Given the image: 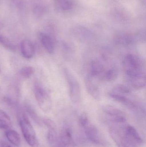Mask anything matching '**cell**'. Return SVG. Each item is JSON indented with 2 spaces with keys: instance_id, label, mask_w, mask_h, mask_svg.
Returning a JSON list of instances; mask_svg holds the SVG:
<instances>
[{
  "instance_id": "cell-1",
  "label": "cell",
  "mask_w": 146,
  "mask_h": 147,
  "mask_svg": "<svg viewBox=\"0 0 146 147\" xmlns=\"http://www.w3.org/2000/svg\"><path fill=\"white\" fill-rule=\"evenodd\" d=\"M79 120L85 130L87 137L91 142L97 145H105L106 142L103 136L98 129L91 123L86 114L84 113L81 114L80 116Z\"/></svg>"
},
{
  "instance_id": "cell-2",
  "label": "cell",
  "mask_w": 146,
  "mask_h": 147,
  "mask_svg": "<svg viewBox=\"0 0 146 147\" xmlns=\"http://www.w3.org/2000/svg\"><path fill=\"white\" fill-rule=\"evenodd\" d=\"M123 67L125 73L129 78L145 73L142 59L135 54H128L125 57Z\"/></svg>"
},
{
  "instance_id": "cell-3",
  "label": "cell",
  "mask_w": 146,
  "mask_h": 147,
  "mask_svg": "<svg viewBox=\"0 0 146 147\" xmlns=\"http://www.w3.org/2000/svg\"><path fill=\"white\" fill-rule=\"evenodd\" d=\"M19 124L24 138L27 144L31 147H38V140L31 122L25 115L20 117Z\"/></svg>"
},
{
  "instance_id": "cell-4",
  "label": "cell",
  "mask_w": 146,
  "mask_h": 147,
  "mask_svg": "<svg viewBox=\"0 0 146 147\" xmlns=\"http://www.w3.org/2000/svg\"><path fill=\"white\" fill-rule=\"evenodd\" d=\"M65 78L69 86V97L73 103L79 102L81 97V90L78 80L67 69L64 70Z\"/></svg>"
},
{
  "instance_id": "cell-5",
  "label": "cell",
  "mask_w": 146,
  "mask_h": 147,
  "mask_svg": "<svg viewBox=\"0 0 146 147\" xmlns=\"http://www.w3.org/2000/svg\"><path fill=\"white\" fill-rule=\"evenodd\" d=\"M34 94L40 109L44 112L49 111L52 106V102L47 92L41 86H37L35 87Z\"/></svg>"
},
{
  "instance_id": "cell-6",
  "label": "cell",
  "mask_w": 146,
  "mask_h": 147,
  "mask_svg": "<svg viewBox=\"0 0 146 147\" xmlns=\"http://www.w3.org/2000/svg\"><path fill=\"white\" fill-rule=\"evenodd\" d=\"M123 136L129 147H138L143 143V140L136 129L131 125L127 126Z\"/></svg>"
},
{
  "instance_id": "cell-7",
  "label": "cell",
  "mask_w": 146,
  "mask_h": 147,
  "mask_svg": "<svg viewBox=\"0 0 146 147\" xmlns=\"http://www.w3.org/2000/svg\"><path fill=\"white\" fill-rule=\"evenodd\" d=\"M55 146L56 147H75L72 133L69 129L65 128L63 130Z\"/></svg>"
},
{
  "instance_id": "cell-8",
  "label": "cell",
  "mask_w": 146,
  "mask_h": 147,
  "mask_svg": "<svg viewBox=\"0 0 146 147\" xmlns=\"http://www.w3.org/2000/svg\"><path fill=\"white\" fill-rule=\"evenodd\" d=\"M93 78L88 75L85 79V85L87 90L91 96L95 100H100L101 93L99 88L93 81Z\"/></svg>"
},
{
  "instance_id": "cell-9",
  "label": "cell",
  "mask_w": 146,
  "mask_h": 147,
  "mask_svg": "<svg viewBox=\"0 0 146 147\" xmlns=\"http://www.w3.org/2000/svg\"><path fill=\"white\" fill-rule=\"evenodd\" d=\"M114 41L118 45L127 47L133 45L136 41V39L129 34L119 33L115 36Z\"/></svg>"
},
{
  "instance_id": "cell-10",
  "label": "cell",
  "mask_w": 146,
  "mask_h": 147,
  "mask_svg": "<svg viewBox=\"0 0 146 147\" xmlns=\"http://www.w3.org/2000/svg\"><path fill=\"white\" fill-rule=\"evenodd\" d=\"M44 122L48 129L47 138L49 142L51 145L56 146L58 137L57 136L55 124L50 119H45Z\"/></svg>"
},
{
  "instance_id": "cell-11",
  "label": "cell",
  "mask_w": 146,
  "mask_h": 147,
  "mask_svg": "<svg viewBox=\"0 0 146 147\" xmlns=\"http://www.w3.org/2000/svg\"><path fill=\"white\" fill-rule=\"evenodd\" d=\"M21 50L22 56L26 59H31L34 54V46L31 41L24 40L21 44Z\"/></svg>"
},
{
  "instance_id": "cell-12",
  "label": "cell",
  "mask_w": 146,
  "mask_h": 147,
  "mask_svg": "<svg viewBox=\"0 0 146 147\" xmlns=\"http://www.w3.org/2000/svg\"><path fill=\"white\" fill-rule=\"evenodd\" d=\"M104 71V67L101 62L98 60H93L90 63L88 75L94 78L102 74Z\"/></svg>"
},
{
  "instance_id": "cell-13",
  "label": "cell",
  "mask_w": 146,
  "mask_h": 147,
  "mask_svg": "<svg viewBox=\"0 0 146 147\" xmlns=\"http://www.w3.org/2000/svg\"><path fill=\"white\" fill-rule=\"evenodd\" d=\"M131 85L136 90H141L146 86L145 74L143 73L129 78Z\"/></svg>"
},
{
  "instance_id": "cell-14",
  "label": "cell",
  "mask_w": 146,
  "mask_h": 147,
  "mask_svg": "<svg viewBox=\"0 0 146 147\" xmlns=\"http://www.w3.org/2000/svg\"><path fill=\"white\" fill-rule=\"evenodd\" d=\"M39 38L42 45L46 51L50 54L54 53L55 45L52 38L49 35L43 33L39 34Z\"/></svg>"
},
{
  "instance_id": "cell-15",
  "label": "cell",
  "mask_w": 146,
  "mask_h": 147,
  "mask_svg": "<svg viewBox=\"0 0 146 147\" xmlns=\"http://www.w3.org/2000/svg\"><path fill=\"white\" fill-rule=\"evenodd\" d=\"M110 134L111 138L116 143L118 147H129L127 144L124 136L115 129H110Z\"/></svg>"
},
{
  "instance_id": "cell-16",
  "label": "cell",
  "mask_w": 146,
  "mask_h": 147,
  "mask_svg": "<svg viewBox=\"0 0 146 147\" xmlns=\"http://www.w3.org/2000/svg\"><path fill=\"white\" fill-rule=\"evenodd\" d=\"M5 135L10 143L16 147L20 146L21 143L20 136L16 131L12 129L7 130Z\"/></svg>"
},
{
  "instance_id": "cell-17",
  "label": "cell",
  "mask_w": 146,
  "mask_h": 147,
  "mask_svg": "<svg viewBox=\"0 0 146 147\" xmlns=\"http://www.w3.org/2000/svg\"><path fill=\"white\" fill-rule=\"evenodd\" d=\"M55 8L58 12H63L70 10L72 4L68 0H55Z\"/></svg>"
},
{
  "instance_id": "cell-18",
  "label": "cell",
  "mask_w": 146,
  "mask_h": 147,
  "mask_svg": "<svg viewBox=\"0 0 146 147\" xmlns=\"http://www.w3.org/2000/svg\"><path fill=\"white\" fill-rule=\"evenodd\" d=\"M11 126V119L9 116L2 110L0 109V129H8Z\"/></svg>"
},
{
  "instance_id": "cell-19",
  "label": "cell",
  "mask_w": 146,
  "mask_h": 147,
  "mask_svg": "<svg viewBox=\"0 0 146 147\" xmlns=\"http://www.w3.org/2000/svg\"><path fill=\"white\" fill-rule=\"evenodd\" d=\"M63 53L66 60H70L75 53L74 45L68 42H65L63 45Z\"/></svg>"
},
{
  "instance_id": "cell-20",
  "label": "cell",
  "mask_w": 146,
  "mask_h": 147,
  "mask_svg": "<svg viewBox=\"0 0 146 147\" xmlns=\"http://www.w3.org/2000/svg\"><path fill=\"white\" fill-rule=\"evenodd\" d=\"M103 110L105 113L109 115V116L125 115L123 111L111 105H104L103 107Z\"/></svg>"
},
{
  "instance_id": "cell-21",
  "label": "cell",
  "mask_w": 146,
  "mask_h": 147,
  "mask_svg": "<svg viewBox=\"0 0 146 147\" xmlns=\"http://www.w3.org/2000/svg\"><path fill=\"white\" fill-rule=\"evenodd\" d=\"M119 75V71L116 67H113L108 69L105 74V79L109 81H115Z\"/></svg>"
},
{
  "instance_id": "cell-22",
  "label": "cell",
  "mask_w": 146,
  "mask_h": 147,
  "mask_svg": "<svg viewBox=\"0 0 146 147\" xmlns=\"http://www.w3.org/2000/svg\"><path fill=\"white\" fill-rule=\"evenodd\" d=\"M0 45L9 51H15V47L12 42L6 37L1 35H0Z\"/></svg>"
},
{
  "instance_id": "cell-23",
  "label": "cell",
  "mask_w": 146,
  "mask_h": 147,
  "mask_svg": "<svg viewBox=\"0 0 146 147\" xmlns=\"http://www.w3.org/2000/svg\"><path fill=\"white\" fill-rule=\"evenodd\" d=\"M113 92L122 95H125L129 94L130 90L129 87L124 85L118 84L115 86Z\"/></svg>"
},
{
  "instance_id": "cell-24",
  "label": "cell",
  "mask_w": 146,
  "mask_h": 147,
  "mask_svg": "<svg viewBox=\"0 0 146 147\" xmlns=\"http://www.w3.org/2000/svg\"><path fill=\"white\" fill-rule=\"evenodd\" d=\"M34 69L31 66H27L24 67L21 70L20 73L21 76L25 78H30L34 73Z\"/></svg>"
},
{
  "instance_id": "cell-25",
  "label": "cell",
  "mask_w": 146,
  "mask_h": 147,
  "mask_svg": "<svg viewBox=\"0 0 146 147\" xmlns=\"http://www.w3.org/2000/svg\"><path fill=\"white\" fill-rule=\"evenodd\" d=\"M44 8L40 4H37L33 7V12L36 18H39L44 13Z\"/></svg>"
},
{
  "instance_id": "cell-26",
  "label": "cell",
  "mask_w": 146,
  "mask_h": 147,
  "mask_svg": "<svg viewBox=\"0 0 146 147\" xmlns=\"http://www.w3.org/2000/svg\"><path fill=\"white\" fill-rule=\"evenodd\" d=\"M110 117L111 121L116 123H122L126 121V117L125 115L116 116Z\"/></svg>"
},
{
  "instance_id": "cell-27",
  "label": "cell",
  "mask_w": 146,
  "mask_h": 147,
  "mask_svg": "<svg viewBox=\"0 0 146 147\" xmlns=\"http://www.w3.org/2000/svg\"><path fill=\"white\" fill-rule=\"evenodd\" d=\"M14 4L20 9H24L25 3L23 0H11Z\"/></svg>"
},
{
  "instance_id": "cell-28",
  "label": "cell",
  "mask_w": 146,
  "mask_h": 147,
  "mask_svg": "<svg viewBox=\"0 0 146 147\" xmlns=\"http://www.w3.org/2000/svg\"><path fill=\"white\" fill-rule=\"evenodd\" d=\"M1 147H17L16 146L14 147L11 146L9 144L6 143H3L2 144Z\"/></svg>"
},
{
  "instance_id": "cell-29",
  "label": "cell",
  "mask_w": 146,
  "mask_h": 147,
  "mask_svg": "<svg viewBox=\"0 0 146 147\" xmlns=\"http://www.w3.org/2000/svg\"><path fill=\"white\" fill-rule=\"evenodd\" d=\"M3 23H1V22H0V30H1V29L2 28H3Z\"/></svg>"
},
{
  "instance_id": "cell-30",
  "label": "cell",
  "mask_w": 146,
  "mask_h": 147,
  "mask_svg": "<svg viewBox=\"0 0 146 147\" xmlns=\"http://www.w3.org/2000/svg\"><path fill=\"white\" fill-rule=\"evenodd\" d=\"M1 69H0V72H1Z\"/></svg>"
}]
</instances>
